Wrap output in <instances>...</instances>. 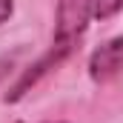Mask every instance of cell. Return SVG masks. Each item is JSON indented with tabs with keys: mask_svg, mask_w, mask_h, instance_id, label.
Masks as SVG:
<instances>
[{
	"mask_svg": "<svg viewBox=\"0 0 123 123\" xmlns=\"http://www.w3.org/2000/svg\"><path fill=\"white\" fill-rule=\"evenodd\" d=\"M94 0H57V17H55V43L74 46L77 37L86 31L92 17Z\"/></svg>",
	"mask_w": 123,
	"mask_h": 123,
	"instance_id": "obj_1",
	"label": "cell"
},
{
	"mask_svg": "<svg viewBox=\"0 0 123 123\" xmlns=\"http://www.w3.org/2000/svg\"><path fill=\"white\" fill-rule=\"evenodd\" d=\"M72 49H74V46H69V43H52V49H49L37 63H31L29 69L20 74V80L12 86V92H6V103H17V100L29 92L31 86H37V80H40L46 72H52L55 66H60V63L72 55Z\"/></svg>",
	"mask_w": 123,
	"mask_h": 123,
	"instance_id": "obj_2",
	"label": "cell"
},
{
	"mask_svg": "<svg viewBox=\"0 0 123 123\" xmlns=\"http://www.w3.org/2000/svg\"><path fill=\"white\" fill-rule=\"evenodd\" d=\"M123 72V34L106 40L89 57V77L94 83H106Z\"/></svg>",
	"mask_w": 123,
	"mask_h": 123,
	"instance_id": "obj_3",
	"label": "cell"
},
{
	"mask_svg": "<svg viewBox=\"0 0 123 123\" xmlns=\"http://www.w3.org/2000/svg\"><path fill=\"white\" fill-rule=\"evenodd\" d=\"M120 9H123V0H94L92 17H94V20H109V17L117 14Z\"/></svg>",
	"mask_w": 123,
	"mask_h": 123,
	"instance_id": "obj_4",
	"label": "cell"
},
{
	"mask_svg": "<svg viewBox=\"0 0 123 123\" xmlns=\"http://www.w3.org/2000/svg\"><path fill=\"white\" fill-rule=\"evenodd\" d=\"M12 12H14V3L12 0H0V26L12 17Z\"/></svg>",
	"mask_w": 123,
	"mask_h": 123,
	"instance_id": "obj_5",
	"label": "cell"
},
{
	"mask_svg": "<svg viewBox=\"0 0 123 123\" xmlns=\"http://www.w3.org/2000/svg\"><path fill=\"white\" fill-rule=\"evenodd\" d=\"M12 57H0V80H3V77H6V74H9V69H12Z\"/></svg>",
	"mask_w": 123,
	"mask_h": 123,
	"instance_id": "obj_6",
	"label": "cell"
}]
</instances>
